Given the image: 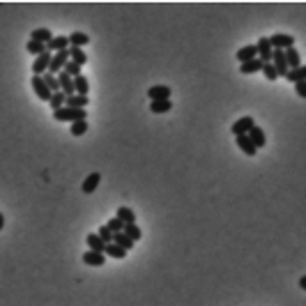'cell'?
I'll use <instances>...</instances> for the list:
<instances>
[{
    "instance_id": "6da1fadb",
    "label": "cell",
    "mask_w": 306,
    "mask_h": 306,
    "mask_svg": "<svg viewBox=\"0 0 306 306\" xmlns=\"http://www.w3.org/2000/svg\"><path fill=\"white\" fill-rule=\"evenodd\" d=\"M85 113L87 111H79V108H67V106H62L58 111H53V120H58V122H79V120H85Z\"/></svg>"
},
{
    "instance_id": "7a4b0ae2",
    "label": "cell",
    "mask_w": 306,
    "mask_h": 306,
    "mask_svg": "<svg viewBox=\"0 0 306 306\" xmlns=\"http://www.w3.org/2000/svg\"><path fill=\"white\" fill-rule=\"evenodd\" d=\"M67 60H69L67 49H65V51H58V53H51V62H49V71H46V74H60V71L65 69Z\"/></svg>"
},
{
    "instance_id": "3957f363",
    "label": "cell",
    "mask_w": 306,
    "mask_h": 306,
    "mask_svg": "<svg viewBox=\"0 0 306 306\" xmlns=\"http://www.w3.org/2000/svg\"><path fill=\"white\" fill-rule=\"evenodd\" d=\"M270 39V46L272 49H276V51H286V49H290V46H295V37L286 35V33H276V35L267 37Z\"/></svg>"
},
{
    "instance_id": "277c9868",
    "label": "cell",
    "mask_w": 306,
    "mask_h": 306,
    "mask_svg": "<svg viewBox=\"0 0 306 306\" xmlns=\"http://www.w3.org/2000/svg\"><path fill=\"white\" fill-rule=\"evenodd\" d=\"M272 67L276 69V76L279 79H286V74H288V65H286V55L283 51H276V49H272Z\"/></svg>"
},
{
    "instance_id": "5b68a950",
    "label": "cell",
    "mask_w": 306,
    "mask_h": 306,
    "mask_svg": "<svg viewBox=\"0 0 306 306\" xmlns=\"http://www.w3.org/2000/svg\"><path fill=\"white\" fill-rule=\"evenodd\" d=\"M30 83H33V90H35V95H37L39 102H49V99H51V90L46 87V83H44L42 76H33Z\"/></svg>"
},
{
    "instance_id": "8992f818",
    "label": "cell",
    "mask_w": 306,
    "mask_h": 306,
    "mask_svg": "<svg viewBox=\"0 0 306 306\" xmlns=\"http://www.w3.org/2000/svg\"><path fill=\"white\" fill-rule=\"evenodd\" d=\"M49 62H51V53L46 51L42 55H37L35 62H33V76H44L49 71Z\"/></svg>"
},
{
    "instance_id": "52a82bcc",
    "label": "cell",
    "mask_w": 306,
    "mask_h": 306,
    "mask_svg": "<svg viewBox=\"0 0 306 306\" xmlns=\"http://www.w3.org/2000/svg\"><path fill=\"white\" fill-rule=\"evenodd\" d=\"M255 51H258V60H260L262 65L272 60V46H270V39H267V37H260V39L255 42Z\"/></svg>"
},
{
    "instance_id": "ba28073f",
    "label": "cell",
    "mask_w": 306,
    "mask_h": 306,
    "mask_svg": "<svg viewBox=\"0 0 306 306\" xmlns=\"http://www.w3.org/2000/svg\"><path fill=\"white\" fill-rule=\"evenodd\" d=\"M254 124H255V122H254V118H249V115H246V118H239L237 122H233L230 131H233L235 136H246V134L251 131V127H254Z\"/></svg>"
},
{
    "instance_id": "9c48e42d",
    "label": "cell",
    "mask_w": 306,
    "mask_h": 306,
    "mask_svg": "<svg viewBox=\"0 0 306 306\" xmlns=\"http://www.w3.org/2000/svg\"><path fill=\"white\" fill-rule=\"evenodd\" d=\"M65 49H69L67 35H53L51 42L46 44V51H49V53H58V51H65Z\"/></svg>"
},
{
    "instance_id": "30bf717a",
    "label": "cell",
    "mask_w": 306,
    "mask_h": 306,
    "mask_svg": "<svg viewBox=\"0 0 306 306\" xmlns=\"http://www.w3.org/2000/svg\"><path fill=\"white\" fill-rule=\"evenodd\" d=\"M170 87L168 85H152L148 90V97L152 99V102H161V99H170Z\"/></svg>"
},
{
    "instance_id": "8fae6325",
    "label": "cell",
    "mask_w": 306,
    "mask_h": 306,
    "mask_svg": "<svg viewBox=\"0 0 306 306\" xmlns=\"http://www.w3.org/2000/svg\"><path fill=\"white\" fill-rule=\"evenodd\" d=\"M87 104H90V97H81V95L65 97V106H67V108H79V111H85Z\"/></svg>"
},
{
    "instance_id": "7c38bea8",
    "label": "cell",
    "mask_w": 306,
    "mask_h": 306,
    "mask_svg": "<svg viewBox=\"0 0 306 306\" xmlns=\"http://www.w3.org/2000/svg\"><path fill=\"white\" fill-rule=\"evenodd\" d=\"M99 182H102V173H90L85 177V180H83V184H81V191L83 193H92L97 189V187H99Z\"/></svg>"
},
{
    "instance_id": "4fadbf2b",
    "label": "cell",
    "mask_w": 306,
    "mask_h": 306,
    "mask_svg": "<svg viewBox=\"0 0 306 306\" xmlns=\"http://www.w3.org/2000/svg\"><path fill=\"white\" fill-rule=\"evenodd\" d=\"M246 136H249V140L254 143L255 150H258V148H265V143H267V138H265V131H262L258 124H254V127H251V131H249Z\"/></svg>"
},
{
    "instance_id": "5bb4252c",
    "label": "cell",
    "mask_w": 306,
    "mask_h": 306,
    "mask_svg": "<svg viewBox=\"0 0 306 306\" xmlns=\"http://www.w3.org/2000/svg\"><path fill=\"white\" fill-rule=\"evenodd\" d=\"M235 58L239 62H249V60H255L258 58V51H255V44H246V46H242L239 51L235 53Z\"/></svg>"
},
{
    "instance_id": "9a60e30c",
    "label": "cell",
    "mask_w": 306,
    "mask_h": 306,
    "mask_svg": "<svg viewBox=\"0 0 306 306\" xmlns=\"http://www.w3.org/2000/svg\"><path fill=\"white\" fill-rule=\"evenodd\" d=\"M283 55H286V65H288V71L302 67V60H299V51L295 49V46L286 49V51H283Z\"/></svg>"
},
{
    "instance_id": "2e32d148",
    "label": "cell",
    "mask_w": 306,
    "mask_h": 306,
    "mask_svg": "<svg viewBox=\"0 0 306 306\" xmlns=\"http://www.w3.org/2000/svg\"><path fill=\"white\" fill-rule=\"evenodd\" d=\"M58 76V85H60V92L65 97H71L74 95V83H71V76H67L65 71H60V74H55Z\"/></svg>"
},
{
    "instance_id": "e0dca14e",
    "label": "cell",
    "mask_w": 306,
    "mask_h": 306,
    "mask_svg": "<svg viewBox=\"0 0 306 306\" xmlns=\"http://www.w3.org/2000/svg\"><path fill=\"white\" fill-rule=\"evenodd\" d=\"M83 262L90 265V267H104L106 255L104 254H97V251H85V254H83Z\"/></svg>"
},
{
    "instance_id": "ac0fdd59",
    "label": "cell",
    "mask_w": 306,
    "mask_h": 306,
    "mask_svg": "<svg viewBox=\"0 0 306 306\" xmlns=\"http://www.w3.org/2000/svg\"><path fill=\"white\" fill-rule=\"evenodd\" d=\"M115 219H118L122 226H131V223H136V214H134V210H129V207H118Z\"/></svg>"
},
{
    "instance_id": "d6986e66",
    "label": "cell",
    "mask_w": 306,
    "mask_h": 306,
    "mask_svg": "<svg viewBox=\"0 0 306 306\" xmlns=\"http://www.w3.org/2000/svg\"><path fill=\"white\" fill-rule=\"evenodd\" d=\"M235 143H237V148L242 150L246 157H255V152H258V150L254 148V143L249 140V136H235Z\"/></svg>"
},
{
    "instance_id": "ffe728a7",
    "label": "cell",
    "mask_w": 306,
    "mask_h": 306,
    "mask_svg": "<svg viewBox=\"0 0 306 306\" xmlns=\"http://www.w3.org/2000/svg\"><path fill=\"white\" fill-rule=\"evenodd\" d=\"M67 55H69V60L74 62V65H79V67H83L87 62L85 51H83V49H76V46H69V49H67Z\"/></svg>"
},
{
    "instance_id": "44dd1931",
    "label": "cell",
    "mask_w": 306,
    "mask_h": 306,
    "mask_svg": "<svg viewBox=\"0 0 306 306\" xmlns=\"http://www.w3.org/2000/svg\"><path fill=\"white\" fill-rule=\"evenodd\" d=\"M71 83H74V95L87 97V92H90V83H87V79L83 76V74L76 76V79H71Z\"/></svg>"
},
{
    "instance_id": "7402d4cb",
    "label": "cell",
    "mask_w": 306,
    "mask_h": 306,
    "mask_svg": "<svg viewBox=\"0 0 306 306\" xmlns=\"http://www.w3.org/2000/svg\"><path fill=\"white\" fill-rule=\"evenodd\" d=\"M51 37H53V33L49 28H37V30L30 33V39H33V42H39V44H49Z\"/></svg>"
},
{
    "instance_id": "603a6c76",
    "label": "cell",
    "mask_w": 306,
    "mask_h": 306,
    "mask_svg": "<svg viewBox=\"0 0 306 306\" xmlns=\"http://www.w3.org/2000/svg\"><path fill=\"white\" fill-rule=\"evenodd\" d=\"M67 42H69V46H76V49H83V46H87L90 44V37L85 35V33H71L69 37H67Z\"/></svg>"
},
{
    "instance_id": "cb8c5ba5",
    "label": "cell",
    "mask_w": 306,
    "mask_h": 306,
    "mask_svg": "<svg viewBox=\"0 0 306 306\" xmlns=\"http://www.w3.org/2000/svg\"><path fill=\"white\" fill-rule=\"evenodd\" d=\"M111 244L120 246V249H124V251H131V249H134V242H131V239H129L127 235H124V233H118V235H113Z\"/></svg>"
},
{
    "instance_id": "d4e9b609",
    "label": "cell",
    "mask_w": 306,
    "mask_h": 306,
    "mask_svg": "<svg viewBox=\"0 0 306 306\" xmlns=\"http://www.w3.org/2000/svg\"><path fill=\"white\" fill-rule=\"evenodd\" d=\"M150 111H152V113H168V111H173V102H170V99L152 102V104H150Z\"/></svg>"
},
{
    "instance_id": "484cf974",
    "label": "cell",
    "mask_w": 306,
    "mask_h": 306,
    "mask_svg": "<svg viewBox=\"0 0 306 306\" xmlns=\"http://www.w3.org/2000/svg\"><path fill=\"white\" fill-rule=\"evenodd\" d=\"M85 242H87V246H90V249H87V251H97V254H104V242H102V239H99V237L95 235V233H90V235L85 237Z\"/></svg>"
},
{
    "instance_id": "4316f807",
    "label": "cell",
    "mask_w": 306,
    "mask_h": 306,
    "mask_svg": "<svg viewBox=\"0 0 306 306\" xmlns=\"http://www.w3.org/2000/svg\"><path fill=\"white\" fill-rule=\"evenodd\" d=\"M286 81H290V83H299V81H306V67L302 65V67H297V69H290L288 74H286Z\"/></svg>"
},
{
    "instance_id": "83f0119b",
    "label": "cell",
    "mask_w": 306,
    "mask_h": 306,
    "mask_svg": "<svg viewBox=\"0 0 306 306\" xmlns=\"http://www.w3.org/2000/svg\"><path fill=\"white\" fill-rule=\"evenodd\" d=\"M104 255L106 258H118V260H122L124 255H127V251L120 249V246H115V244H106L104 246Z\"/></svg>"
},
{
    "instance_id": "f1b7e54d",
    "label": "cell",
    "mask_w": 306,
    "mask_h": 306,
    "mask_svg": "<svg viewBox=\"0 0 306 306\" xmlns=\"http://www.w3.org/2000/svg\"><path fill=\"white\" fill-rule=\"evenodd\" d=\"M260 69H262V62L258 60V58L239 65V71H242V74H255V71H260Z\"/></svg>"
},
{
    "instance_id": "f546056e",
    "label": "cell",
    "mask_w": 306,
    "mask_h": 306,
    "mask_svg": "<svg viewBox=\"0 0 306 306\" xmlns=\"http://www.w3.org/2000/svg\"><path fill=\"white\" fill-rule=\"evenodd\" d=\"M122 233H124L127 237H129V239L134 242V244H136V242H138L140 237H143V233H140V228L136 226V223H131V226H124V228H122Z\"/></svg>"
},
{
    "instance_id": "4dcf8cb0",
    "label": "cell",
    "mask_w": 306,
    "mask_h": 306,
    "mask_svg": "<svg viewBox=\"0 0 306 306\" xmlns=\"http://www.w3.org/2000/svg\"><path fill=\"white\" fill-rule=\"evenodd\" d=\"M26 51L30 53V55H42V53H46V44H39V42H33V39H28L26 44Z\"/></svg>"
},
{
    "instance_id": "1f68e13d",
    "label": "cell",
    "mask_w": 306,
    "mask_h": 306,
    "mask_svg": "<svg viewBox=\"0 0 306 306\" xmlns=\"http://www.w3.org/2000/svg\"><path fill=\"white\" fill-rule=\"evenodd\" d=\"M42 79H44V83H46V87L51 90V95L53 92H60V85H58V76H55V74H44Z\"/></svg>"
},
{
    "instance_id": "d6a6232c",
    "label": "cell",
    "mask_w": 306,
    "mask_h": 306,
    "mask_svg": "<svg viewBox=\"0 0 306 306\" xmlns=\"http://www.w3.org/2000/svg\"><path fill=\"white\" fill-rule=\"evenodd\" d=\"M71 127V136H83V134H85L87 129H90V127H87V120H79V122H71L69 124Z\"/></svg>"
},
{
    "instance_id": "836d02e7",
    "label": "cell",
    "mask_w": 306,
    "mask_h": 306,
    "mask_svg": "<svg viewBox=\"0 0 306 306\" xmlns=\"http://www.w3.org/2000/svg\"><path fill=\"white\" fill-rule=\"evenodd\" d=\"M104 226L106 228H108V233H111V235H118V233H122V223H120V221H118V219H108V221H106V223H104Z\"/></svg>"
},
{
    "instance_id": "e575fe53",
    "label": "cell",
    "mask_w": 306,
    "mask_h": 306,
    "mask_svg": "<svg viewBox=\"0 0 306 306\" xmlns=\"http://www.w3.org/2000/svg\"><path fill=\"white\" fill-rule=\"evenodd\" d=\"M49 104H51L53 111H58V108H62L65 106V95L62 92H53L51 99H49Z\"/></svg>"
},
{
    "instance_id": "d590c367",
    "label": "cell",
    "mask_w": 306,
    "mask_h": 306,
    "mask_svg": "<svg viewBox=\"0 0 306 306\" xmlns=\"http://www.w3.org/2000/svg\"><path fill=\"white\" fill-rule=\"evenodd\" d=\"M260 71H262V76H265L267 81H276V79H279V76H276V69L272 67V62H265Z\"/></svg>"
},
{
    "instance_id": "8d00e7d4",
    "label": "cell",
    "mask_w": 306,
    "mask_h": 306,
    "mask_svg": "<svg viewBox=\"0 0 306 306\" xmlns=\"http://www.w3.org/2000/svg\"><path fill=\"white\" fill-rule=\"evenodd\" d=\"M95 235L99 237V239H102L104 244H111V239H113V235L108 233V228H106V226H102V228H99V230H97Z\"/></svg>"
},
{
    "instance_id": "74e56055",
    "label": "cell",
    "mask_w": 306,
    "mask_h": 306,
    "mask_svg": "<svg viewBox=\"0 0 306 306\" xmlns=\"http://www.w3.org/2000/svg\"><path fill=\"white\" fill-rule=\"evenodd\" d=\"M295 92H297L299 97H306V81H299V83H295Z\"/></svg>"
},
{
    "instance_id": "f35d334b",
    "label": "cell",
    "mask_w": 306,
    "mask_h": 306,
    "mask_svg": "<svg viewBox=\"0 0 306 306\" xmlns=\"http://www.w3.org/2000/svg\"><path fill=\"white\" fill-rule=\"evenodd\" d=\"M2 228H5V214L0 212V230H2Z\"/></svg>"
}]
</instances>
